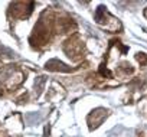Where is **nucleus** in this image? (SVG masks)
I'll use <instances>...</instances> for the list:
<instances>
[]
</instances>
